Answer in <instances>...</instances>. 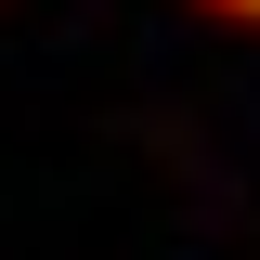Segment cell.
I'll return each mask as SVG.
<instances>
[{"label": "cell", "instance_id": "1", "mask_svg": "<svg viewBox=\"0 0 260 260\" xmlns=\"http://www.w3.org/2000/svg\"><path fill=\"white\" fill-rule=\"evenodd\" d=\"M208 13H260V0H208Z\"/></svg>", "mask_w": 260, "mask_h": 260}]
</instances>
